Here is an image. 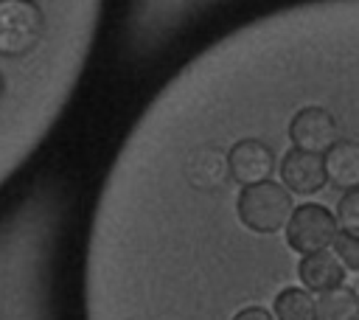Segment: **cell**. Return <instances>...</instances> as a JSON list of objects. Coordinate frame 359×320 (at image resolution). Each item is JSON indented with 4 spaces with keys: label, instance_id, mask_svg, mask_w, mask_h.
I'll return each mask as SVG.
<instances>
[{
    "label": "cell",
    "instance_id": "5",
    "mask_svg": "<svg viewBox=\"0 0 359 320\" xmlns=\"http://www.w3.org/2000/svg\"><path fill=\"white\" fill-rule=\"evenodd\" d=\"M227 174L233 182L244 185H255L272 177L275 171V152L269 143L258 140V138H241L227 149Z\"/></svg>",
    "mask_w": 359,
    "mask_h": 320
},
{
    "label": "cell",
    "instance_id": "1",
    "mask_svg": "<svg viewBox=\"0 0 359 320\" xmlns=\"http://www.w3.org/2000/svg\"><path fill=\"white\" fill-rule=\"evenodd\" d=\"M238 222L252 233H278L292 213V194L272 180L244 185L236 196Z\"/></svg>",
    "mask_w": 359,
    "mask_h": 320
},
{
    "label": "cell",
    "instance_id": "11",
    "mask_svg": "<svg viewBox=\"0 0 359 320\" xmlns=\"http://www.w3.org/2000/svg\"><path fill=\"white\" fill-rule=\"evenodd\" d=\"M317 309V320H351L359 314V298L353 286H337L328 292H320V298L314 300Z\"/></svg>",
    "mask_w": 359,
    "mask_h": 320
},
{
    "label": "cell",
    "instance_id": "3",
    "mask_svg": "<svg viewBox=\"0 0 359 320\" xmlns=\"http://www.w3.org/2000/svg\"><path fill=\"white\" fill-rule=\"evenodd\" d=\"M283 227H286V244L300 255L328 250L334 233L339 230L334 213L317 202H303V205L292 208Z\"/></svg>",
    "mask_w": 359,
    "mask_h": 320
},
{
    "label": "cell",
    "instance_id": "10",
    "mask_svg": "<svg viewBox=\"0 0 359 320\" xmlns=\"http://www.w3.org/2000/svg\"><path fill=\"white\" fill-rule=\"evenodd\" d=\"M272 317L275 320H317L314 295L303 286H286L272 300Z\"/></svg>",
    "mask_w": 359,
    "mask_h": 320
},
{
    "label": "cell",
    "instance_id": "2",
    "mask_svg": "<svg viewBox=\"0 0 359 320\" xmlns=\"http://www.w3.org/2000/svg\"><path fill=\"white\" fill-rule=\"evenodd\" d=\"M45 34V14L34 0H0V56H28Z\"/></svg>",
    "mask_w": 359,
    "mask_h": 320
},
{
    "label": "cell",
    "instance_id": "15",
    "mask_svg": "<svg viewBox=\"0 0 359 320\" xmlns=\"http://www.w3.org/2000/svg\"><path fill=\"white\" fill-rule=\"evenodd\" d=\"M351 320H359V314H356V317H351Z\"/></svg>",
    "mask_w": 359,
    "mask_h": 320
},
{
    "label": "cell",
    "instance_id": "6",
    "mask_svg": "<svg viewBox=\"0 0 359 320\" xmlns=\"http://www.w3.org/2000/svg\"><path fill=\"white\" fill-rule=\"evenodd\" d=\"M182 174H185V180H188V185L196 188V191H208V194L222 191V188L230 182L224 149H219L216 143H202V146H196V149L185 157Z\"/></svg>",
    "mask_w": 359,
    "mask_h": 320
},
{
    "label": "cell",
    "instance_id": "7",
    "mask_svg": "<svg viewBox=\"0 0 359 320\" xmlns=\"http://www.w3.org/2000/svg\"><path fill=\"white\" fill-rule=\"evenodd\" d=\"M280 180L289 194H303V196L317 194L328 182L325 168H323V154L292 146L280 160Z\"/></svg>",
    "mask_w": 359,
    "mask_h": 320
},
{
    "label": "cell",
    "instance_id": "13",
    "mask_svg": "<svg viewBox=\"0 0 359 320\" xmlns=\"http://www.w3.org/2000/svg\"><path fill=\"white\" fill-rule=\"evenodd\" d=\"M337 227L339 230H351L356 233L359 230V191L351 188L342 194V199L337 202Z\"/></svg>",
    "mask_w": 359,
    "mask_h": 320
},
{
    "label": "cell",
    "instance_id": "14",
    "mask_svg": "<svg viewBox=\"0 0 359 320\" xmlns=\"http://www.w3.org/2000/svg\"><path fill=\"white\" fill-rule=\"evenodd\" d=\"M230 320H275V317H272L269 309H264V306H244V309H238Z\"/></svg>",
    "mask_w": 359,
    "mask_h": 320
},
{
    "label": "cell",
    "instance_id": "12",
    "mask_svg": "<svg viewBox=\"0 0 359 320\" xmlns=\"http://www.w3.org/2000/svg\"><path fill=\"white\" fill-rule=\"evenodd\" d=\"M331 253L339 258V264L348 269V272H356L359 269V236L351 233V230H337L334 239H331Z\"/></svg>",
    "mask_w": 359,
    "mask_h": 320
},
{
    "label": "cell",
    "instance_id": "8",
    "mask_svg": "<svg viewBox=\"0 0 359 320\" xmlns=\"http://www.w3.org/2000/svg\"><path fill=\"white\" fill-rule=\"evenodd\" d=\"M297 278L303 281L306 292H328L345 284V267L331 250H317L300 258Z\"/></svg>",
    "mask_w": 359,
    "mask_h": 320
},
{
    "label": "cell",
    "instance_id": "4",
    "mask_svg": "<svg viewBox=\"0 0 359 320\" xmlns=\"http://www.w3.org/2000/svg\"><path fill=\"white\" fill-rule=\"evenodd\" d=\"M289 138H292L294 149L325 154L339 140V129H337L334 115L325 107L309 104V107H303V109H297L292 115V121H289Z\"/></svg>",
    "mask_w": 359,
    "mask_h": 320
},
{
    "label": "cell",
    "instance_id": "9",
    "mask_svg": "<svg viewBox=\"0 0 359 320\" xmlns=\"http://www.w3.org/2000/svg\"><path fill=\"white\" fill-rule=\"evenodd\" d=\"M325 180H331L337 188L351 191L359 185V146L351 138H339L325 154H323Z\"/></svg>",
    "mask_w": 359,
    "mask_h": 320
}]
</instances>
